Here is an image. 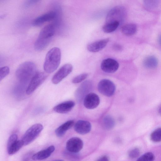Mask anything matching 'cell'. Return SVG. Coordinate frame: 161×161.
<instances>
[{
	"label": "cell",
	"instance_id": "cell-1",
	"mask_svg": "<svg viewBox=\"0 0 161 161\" xmlns=\"http://www.w3.org/2000/svg\"><path fill=\"white\" fill-rule=\"evenodd\" d=\"M55 32V28L53 24H49L44 27L40 31L35 42V49L37 51L44 49L50 43Z\"/></svg>",
	"mask_w": 161,
	"mask_h": 161
},
{
	"label": "cell",
	"instance_id": "cell-2",
	"mask_svg": "<svg viewBox=\"0 0 161 161\" xmlns=\"http://www.w3.org/2000/svg\"><path fill=\"white\" fill-rule=\"evenodd\" d=\"M61 59V52L57 47H54L47 53L43 64V68L47 73H51L58 67Z\"/></svg>",
	"mask_w": 161,
	"mask_h": 161
},
{
	"label": "cell",
	"instance_id": "cell-3",
	"mask_svg": "<svg viewBox=\"0 0 161 161\" xmlns=\"http://www.w3.org/2000/svg\"><path fill=\"white\" fill-rule=\"evenodd\" d=\"M35 64L31 61H26L21 64L15 72L17 79L21 82H25L33 77L37 73Z\"/></svg>",
	"mask_w": 161,
	"mask_h": 161
},
{
	"label": "cell",
	"instance_id": "cell-4",
	"mask_svg": "<svg viewBox=\"0 0 161 161\" xmlns=\"http://www.w3.org/2000/svg\"><path fill=\"white\" fill-rule=\"evenodd\" d=\"M126 11L123 6H118L109 11L106 18V23L114 21L119 22L123 21L125 18Z\"/></svg>",
	"mask_w": 161,
	"mask_h": 161
},
{
	"label": "cell",
	"instance_id": "cell-5",
	"mask_svg": "<svg viewBox=\"0 0 161 161\" xmlns=\"http://www.w3.org/2000/svg\"><path fill=\"white\" fill-rule=\"evenodd\" d=\"M43 129L41 124H36L30 127L23 135L22 140L24 145H27L32 142L37 138Z\"/></svg>",
	"mask_w": 161,
	"mask_h": 161
},
{
	"label": "cell",
	"instance_id": "cell-6",
	"mask_svg": "<svg viewBox=\"0 0 161 161\" xmlns=\"http://www.w3.org/2000/svg\"><path fill=\"white\" fill-rule=\"evenodd\" d=\"M47 75L44 72H37L31 79L27 87L26 92L27 95H30L45 80Z\"/></svg>",
	"mask_w": 161,
	"mask_h": 161
},
{
	"label": "cell",
	"instance_id": "cell-7",
	"mask_svg": "<svg viewBox=\"0 0 161 161\" xmlns=\"http://www.w3.org/2000/svg\"><path fill=\"white\" fill-rule=\"evenodd\" d=\"M99 92L107 97L113 96L115 93L116 87L114 84L108 79H103L98 83L97 86Z\"/></svg>",
	"mask_w": 161,
	"mask_h": 161
},
{
	"label": "cell",
	"instance_id": "cell-8",
	"mask_svg": "<svg viewBox=\"0 0 161 161\" xmlns=\"http://www.w3.org/2000/svg\"><path fill=\"white\" fill-rule=\"evenodd\" d=\"M73 66L70 64H66L62 66L53 76L52 81L55 84L59 83L72 71Z\"/></svg>",
	"mask_w": 161,
	"mask_h": 161
},
{
	"label": "cell",
	"instance_id": "cell-9",
	"mask_svg": "<svg viewBox=\"0 0 161 161\" xmlns=\"http://www.w3.org/2000/svg\"><path fill=\"white\" fill-rule=\"evenodd\" d=\"M83 146V142L80 139L77 137H73L67 141L66 148L69 152L75 153L81 150Z\"/></svg>",
	"mask_w": 161,
	"mask_h": 161
},
{
	"label": "cell",
	"instance_id": "cell-10",
	"mask_svg": "<svg viewBox=\"0 0 161 161\" xmlns=\"http://www.w3.org/2000/svg\"><path fill=\"white\" fill-rule=\"evenodd\" d=\"M119 64L115 60L111 58H107L103 60L101 64V69L104 72L113 73L118 69Z\"/></svg>",
	"mask_w": 161,
	"mask_h": 161
},
{
	"label": "cell",
	"instance_id": "cell-11",
	"mask_svg": "<svg viewBox=\"0 0 161 161\" xmlns=\"http://www.w3.org/2000/svg\"><path fill=\"white\" fill-rule=\"evenodd\" d=\"M100 102L99 96L94 93H88L84 99V106L88 109H93L97 107Z\"/></svg>",
	"mask_w": 161,
	"mask_h": 161
},
{
	"label": "cell",
	"instance_id": "cell-12",
	"mask_svg": "<svg viewBox=\"0 0 161 161\" xmlns=\"http://www.w3.org/2000/svg\"><path fill=\"white\" fill-rule=\"evenodd\" d=\"M57 15V14L55 11H49L35 19L32 22V25L35 26H40L45 23L55 18Z\"/></svg>",
	"mask_w": 161,
	"mask_h": 161
},
{
	"label": "cell",
	"instance_id": "cell-13",
	"mask_svg": "<svg viewBox=\"0 0 161 161\" xmlns=\"http://www.w3.org/2000/svg\"><path fill=\"white\" fill-rule=\"evenodd\" d=\"M109 41V38H106L96 41L88 45L87 49L91 52H98L105 47Z\"/></svg>",
	"mask_w": 161,
	"mask_h": 161
},
{
	"label": "cell",
	"instance_id": "cell-14",
	"mask_svg": "<svg viewBox=\"0 0 161 161\" xmlns=\"http://www.w3.org/2000/svg\"><path fill=\"white\" fill-rule=\"evenodd\" d=\"M91 129V124L87 121L79 120L74 125L75 130L80 134H85L89 133Z\"/></svg>",
	"mask_w": 161,
	"mask_h": 161
},
{
	"label": "cell",
	"instance_id": "cell-15",
	"mask_svg": "<svg viewBox=\"0 0 161 161\" xmlns=\"http://www.w3.org/2000/svg\"><path fill=\"white\" fill-rule=\"evenodd\" d=\"M75 105V103L74 102L67 101L56 105L53 108V110L58 113L65 114L70 111Z\"/></svg>",
	"mask_w": 161,
	"mask_h": 161
},
{
	"label": "cell",
	"instance_id": "cell-16",
	"mask_svg": "<svg viewBox=\"0 0 161 161\" xmlns=\"http://www.w3.org/2000/svg\"><path fill=\"white\" fill-rule=\"evenodd\" d=\"M55 147L53 146H50L46 149L40 151L34 154L32 157L34 160H41L49 157L54 152Z\"/></svg>",
	"mask_w": 161,
	"mask_h": 161
},
{
	"label": "cell",
	"instance_id": "cell-17",
	"mask_svg": "<svg viewBox=\"0 0 161 161\" xmlns=\"http://www.w3.org/2000/svg\"><path fill=\"white\" fill-rule=\"evenodd\" d=\"M74 123V122L73 120H69L65 122L56 129V135L58 137H62L67 130L73 126Z\"/></svg>",
	"mask_w": 161,
	"mask_h": 161
},
{
	"label": "cell",
	"instance_id": "cell-18",
	"mask_svg": "<svg viewBox=\"0 0 161 161\" xmlns=\"http://www.w3.org/2000/svg\"><path fill=\"white\" fill-rule=\"evenodd\" d=\"M158 61L157 58L153 55H149L144 59L143 64L147 69H153L158 66Z\"/></svg>",
	"mask_w": 161,
	"mask_h": 161
},
{
	"label": "cell",
	"instance_id": "cell-19",
	"mask_svg": "<svg viewBox=\"0 0 161 161\" xmlns=\"http://www.w3.org/2000/svg\"><path fill=\"white\" fill-rule=\"evenodd\" d=\"M137 30L136 25L134 23H128L123 25L121 28V32L126 36H131L136 33Z\"/></svg>",
	"mask_w": 161,
	"mask_h": 161
},
{
	"label": "cell",
	"instance_id": "cell-20",
	"mask_svg": "<svg viewBox=\"0 0 161 161\" xmlns=\"http://www.w3.org/2000/svg\"><path fill=\"white\" fill-rule=\"evenodd\" d=\"M91 84L89 81H85L77 90L76 92V97L77 99L82 98L84 95L87 93L88 91H90L91 87Z\"/></svg>",
	"mask_w": 161,
	"mask_h": 161
},
{
	"label": "cell",
	"instance_id": "cell-21",
	"mask_svg": "<svg viewBox=\"0 0 161 161\" xmlns=\"http://www.w3.org/2000/svg\"><path fill=\"white\" fill-rule=\"evenodd\" d=\"M24 145L23 141L17 140L7 146V151L8 154L12 155L17 153Z\"/></svg>",
	"mask_w": 161,
	"mask_h": 161
},
{
	"label": "cell",
	"instance_id": "cell-22",
	"mask_svg": "<svg viewBox=\"0 0 161 161\" xmlns=\"http://www.w3.org/2000/svg\"><path fill=\"white\" fill-rule=\"evenodd\" d=\"M119 24V22L118 21L106 23L103 27V31L106 33L112 32L117 28Z\"/></svg>",
	"mask_w": 161,
	"mask_h": 161
},
{
	"label": "cell",
	"instance_id": "cell-23",
	"mask_svg": "<svg viewBox=\"0 0 161 161\" xmlns=\"http://www.w3.org/2000/svg\"><path fill=\"white\" fill-rule=\"evenodd\" d=\"M114 120L110 116H106L103 118V125L105 129H111L114 127Z\"/></svg>",
	"mask_w": 161,
	"mask_h": 161
},
{
	"label": "cell",
	"instance_id": "cell-24",
	"mask_svg": "<svg viewBox=\"0 0 161 161\" xmlns=\"http://www.w3.org/2000/svg\"><path fill=\"white\" fill-rule=\"evenodd\" d=\"M159 3L156 0H146L144 1V6L146 9L149 10H154L157 8Z\"/></svg>",
	"mask_w": 161,
	"mask_h": 161
},
{
	"label": "cell",
	"instance_id": "cell-25",
	"mask_svg": "<svg viewBox=\"0 0 161 161\" xmlns=\"http://www.w3.org/2000/svg\"><path fill=\"white\" fill-rule=\"evenodd\" d=\"M151 140L154 142L161 141V128H159L154 130L150 135Z\"/></svg>",
	"mask_w": 161,
	"mask_h": 161
},
{
	"label": "cell",
	"instance_id": "cell-26",
	"mask_svg": "<svg viewBox=\"0 0 161 161\" xmlns=\"http://www.w3.org/2000/svg\"><path fill=\"white\" fill-rule=\"evenodd\" d=\"M154 158L153 154L149 152L141 155L137 159L136 161H153Z\"/></svg>",
	"mask_w": 161,
	"mask_h": 161
},
{
	"label": "cell",
	"instance_id": "cell-27",
	"mask_svg": "<svg viewBox=\"0 0 161 161\" xmlns=\"http://www.w3.org/2000/svg\"><path fill=\"white\" fill-rule=\"evenodd\" d=\"M140 154V151L137 148H135L131 149L128 153V156L132 159L137 158Z\"/></svg>",
	"mask_w": 161,
	"mask_h": 161
},
{
	"label": "cell",
	"instance_id": "cell-28",
	"mask_svg": "<svg viewBox=\"0 0 161 161\" xmlns=\"http://www.w3.org/2000/svg\"><path fill=\"white\" fill-rule=\"evenodd\" d=\"M87 73H84L79 75L75 77L72 80L74 83H78L80 82L85 79L88 76Z\"/></svg>",
	"mask_w": 161,
	"mask_h": 161
},
{
	"label": "cell",
	"instance_id": "cell-29",
	"mask_svg": "<svg viewBox=\"0 0 161 161\" xmlns=\"http://www.w3.org/2000/svg\"><path fill=\"white\" fill-rule=\"evenodd\" d=\"M9 72V68L7 66H5L0 69V80L3 79Z\"/></svg>",
	"mask_w": 161,
	"mask_h": 161
},
{
	"label": "cell",
	"instance_id": "cell-30",
	"mask_svg": "<svg viewBox=\"0 0 161 161\" xmlns=\"http://www.w3.org/2000/svg\"><path fill=\"white\" fill-rule=\"evenodd\" d=\"M39 1L37 0H31L27 1L25 3V7H27L30 6V5L33 4L37 3Z\"/></svg>",
	"mask_w": 161,
	"mask_h": 161
},
{
	"label": "cell",
	"instance_id": "cell-31",
	"mask_svg": "<svg viewBox=\"0 0 161 161\" xmlns=\"http://www.w3.org/2000/svg\"><path fill=\"white\" fill-rule=\"evenodd\" d=\"M97 161H109L108 157L105 156L100 158Z\"/></svg>",
	"mask_w": 161,
	"mask_h": 161
},
{
	"label": "cell",
	"instance_id": "cell-32",
	"mask_svg": "<svg viewBox=\"0 0 161 161\" xmlns=\"http://www.w3.org/2000/svg\"><path fill=\"white\" fill-rule=\"evenodd\" d=\"M158 41L159 44L161 46V34L159 35L158 38Z\"/></svg>",
	"mask_w": 161,
	"mask_h": 161
},
{
	"label": "cell",
	"instance_id": "cell-33",
	"mask_svg": "<svg viewBox=\"0 0 161 161\" xmlns=\"http://www.w3.org/2000/svg\"><path fill=\"white\" fill-rule=\"evenodd\" d=\"M114 48L115 49H117V50H118V49L120 50V49H121L122 48V47H121V46L118 45H115Z\"/></svg>",
	"mask_w": 161,
	"mask_h": 161
},
{
	"label": "cell",
	"instance_id": "cell-34",
	"mask_svg": "<svg viewBox=\"0 0 161 161\" xmlns=\"http://www.w3.org/2000/svg\"><path fill=\"white\" fill-rule=\"evenodd\" d=\"M158 114L161 115V105L159 107L158 109Z\"/></svg>",
	"mask_w": 161,
	"mask_h": 161
},
{
	"label": "cell",
	"instance_id": "cell-35",
	"mask_svg": "<svg viewBox=\"0 0 161 161\" xmlns=\"http://www.w3.org/2000/svg\"><path fill=\"white\" fill-rule=\"evenodd\" d=\"M54 161H64L62 160L58 159V160H54Z\"/></svg>",
	"mask_w": 161,
	"mask_h": 161
}]
</instances>
